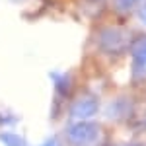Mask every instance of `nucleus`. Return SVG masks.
I'll return each instance as SVG.
<instances>
[{"label":"nucleus","mask_w":146,"mask_h":146,"mask_svg":"<svg viewBox=\"0 0 146 146\" xmlns=\"http://www.w3.org/2000/svg\"><path fill=\"white\" fill-rule=\"evenodd\" d=\"M70 135V140L74 144H80V146H88V144H94L100 136V129L96 127L94 123H84V125H76L68 131Z\"/></svg>","instance_id":"obj_1"},{"label":"nucleus","mask_w":146,"mask_h":146,"mask_svg":"<svg viewBox=\"0 0 146 146\" xmlns=\"http://www.w3.org/2000/svg\"><path fill=\"white\" fill-rule=\"evenodd\" d=\"M135 72L146 76V41L138 43L135 49Z\"/></svg>","instance_id":"obj_2"},{"label":"nucleus","mask_w":146,"mask_h":146,"mask_svg":"<svg viewBox=\"0 0 146 146\" xmlns=\"http://www.w3.org/2000/svg\"><path fill=\"white\" fill-rule=\"evenodd\" d=\"M135 2H136V0H117V8H121V10H127V8H131Z\"/></svg>","instance_id":"obj_3"},{"label":"nucleus","mask_w":146,"mask_h":146,"mask_svg":"<svg viewBox=\"0 0 146 146\" xmlns=\"http://www.w3.org/2000/svg\"><path fill=\"white\" fill-rule=\"evenodd\" d=\"M138 18H140V22L146 25V4L142 6V8H140V12H138Z\"/></svg>","instance_id":"obj_4"}]
</instances>
